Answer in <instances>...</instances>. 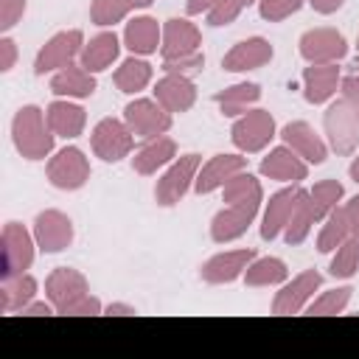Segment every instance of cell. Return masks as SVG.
Returning <instances> with one entry per match:
<instances>
[{
	"instance_id": "cell-1",
	"label": "cell",
	"mask_w": 359,
	"mask_h": 359,
	"mask_svg": "<svg viewBox=\"0 0 359 359\" xmlns=\"http://www.w3.org/2000/svg\"><path fill=\"white\" fill-rule=\"evenodd\" d=\"M11 143L22 160H45L53 154L56 135L48 126V115L36 104H22L11 118Z\"/></svg>"
},
{
	"instance_id": "cell-2",
	"label": "cell",
	"mask_w": 359,
	"mask_h": 359,
	"mask_svg": "<svg viewBox=\"0 0 359 359\" xmlns=\"http://www.w3.org/2000/svg\"><path fill=\"white\" fill-rule=\"evenodd\" d=\"M202 168V157L196 151L188 154H177L174 163L165 165V171L157 177L154 182V202L160 208H174L185 199V194L194 188L196 174Z\"/></svg>"
},
{
	"instance_id": "cell-3",
	"label": "cell",
	"mask_w": 359,
	"mask_h": 359,
	"mask_svg": "<svg viewBox=\"0 0 359 359\" xmlns=\"http://www.w3.org/2000/svg\"><path fill=\"white\" fill-rule=\"evenodd\" d=\"M323 132H325V143L331 151H337L339 157L356 154V149H359V115L345 98H337L325 107Z\"/></svg>"
},
{
	"instance_id": "cell-4",
	"label": "cell",
	"mask_w": 359,
	"mask_h": 359,
	"mask_svg": "<svg viewBox=\"0 0 359 359\" xmlns=\"http://www.w3.org/2000/svg\"><path fill=\"white\" fill-rule=\"evenodd\" d=\"M36 238H34V230H28L25 224L20 222H6L3 224V233H0V278H14V275H22L34 266V258H36Z\"/></svg>"
},
{
	"instance_id": "cell-5",
	"label": "cell",
	"mask_w": 359,
	"mask_h": 359,
	"mask_svg": "<svg viewBox=\"0 0 359 359\" xmlns=\"http://www.w3.org/2000/svg\"><path fill=\"white\" fill-rule=\"evenodd\" d=\"M278 137V123L269 109L252 107L250 112L238 115L230 126V140L241 154H258Z\"/></svg>"
},
{
	"instance_id": "cell-6",
	"label": "cell",
	"mask_w": 359,
	"mask_h": 359,
	"mask_svg": "<svg viewBox=\"0 0 359 359\" xmlns=\"http://www.w3.org/2000/svg\"><path fill=\"white\" fill-rule=\"evenodd\" d=\"M90 149L104 163H121L135 151V132L123 118H101L90 132Z\"/></svg>"
},
{
	"instance_id": "cell-7",
	"label": "cell",
	"mask_w": 359,
	"mask_h": 359,
	"mask_svg": "<svg viewBox=\"0 0 359 359\" xmlns=\"http://www.w3.org/2000/svg\"><path fill=\"white\" fill-rule=\"evenodd\" d=\"M90 157L79 149V146H65L59 151H53L48 157V165H45V177L53 188L59 191H79L90 182Z\"/></svg>"
},
{
	"instance_id": "cell-8",
	"label": "cell",
	"mask_w": 359,
	"mask_h": 359,
	"mask_svg": "<svg viewBox=\"0 0 359 359\" xmlns=\"http://www.w3.org/2000/svg\"><path fill=\"white\" fill-rule=\"evenodd\" d=\"M84 34L81 28H67V31H56L50 39H45V45L36 50L34 56V73L45 76V73H56L73 62H79L81 48H84Z\"/></svg>"
},
{
	"instance_id": "cell-9",
	"label": "cell",
	"mask_w": 359,
	"mask_h": 359,
	"mask_svg": "<svg viewBox=\"0 0 359 359\" xmlns=\"http://www.w3.org/2000/svg\"><path fill=\"white\" fill-rule=\"evenodd\" d=\"M303 196H306V188L300 182H289L266 199V205L261 210V227H258L264 241H275L278 236H283V227L289 224V219Z\"/></svg>"
},
{
	"instance_id": "cell-10",
	"label": "cell",
	"mask_w": 359,
	"mask_h": 359,
	"mask_svg": "<svg viewBox=\"0 0 359 359\" xmlns=\"http://www.w3.org/2000/svg\"><path fill=\"white\" fill-rule=\"evenodd\" d=\"M297 50H300L303 62H309V65H334V62L345 59L348 39L337 28L320 25V28H309L300 34Z\"/></svg>"
},
{
	"instance_id": "cell-11",
	"label": "cell",
	"mask_w": 359,
	"mask_h": 359,
	"mask_svg": "<svg viewBox=\"0 0 359 359\" xmlns=\"http://www.w3.org/2000/svg\"><path fill=\"white\" fill-rule=\"evenodd\" d=\"M123 121L135 132V137L149 140L157 135H165L174 123V115L157 101V98H132L123 107Z\"/></svg>"
},
{
	"instance_id": "cell-12",
	"label": "cell",
	"mask_w": 359,
	"mask_h": 359,
	"mask_svg": "<svg viewBox=\"0 0 359 359\" xmlns=\"http://www.w3.org/2000/svg\"><path fill=\"white\" fill-rule=\"evenodd\" d=\"M34 238H36V247L39 252L45 255H56V252H65L70 244H73V219L65 213V210H56V208H45L34 216Z\"/></svg>"
},
{
	"instance_id": "cell-13",
	"label": "cell",
	"mask_w": 359,
	"mask_h": 359,
	"mask_svg": "<svg viewBox=\"0 0 359 359\" xmlns=\"http://www.w3.org/2000/svg\"><path fill=\"white\" fill-rule=\"evenodd\" d=\"M323 286V275L317 269H303L294 278H289L286 283H280V289L272 297V314H300L306 311V306L311 303L314 292H320Z\"/></svg>"
},
{
	"instance_id": "cell-14",
	"label": "cell",
	"mask_w": 359,
	"mask_h": 359,
	"mask_svg": "<svg viewBox=\"0 0 359 359\" xmlns=\"http://www.w3.org/2000/svg\"><path fill=\"white\" fill-rule=\"evenodd\" d=\"M90 292V280L76 266H56L45 278V297L56 306V314H67V309Z\"/></svg>"
},
{
	"instance_id": "cell-15",
	"label": "cell",
	"mask_w": 359,
	"mask_h": 359,
	"mask_svg": "<svg viewBox=\"0 0 359 359\" xmlns=\"http://www.w3.org/2000/svg\"><path fill=\"white\" fill-rule=\"evenodd\" d=\"M258 252L252 247H238V250H224V252H216L210 255L202 266H199V278L210 286H224V283H233L238 278H244V269L252 264Z\"/></svg>"
},
{
	"instance_id": "cell-16",
	"label": "cell",
	"mask_w": 359,
	"mask_h": 359,
	"mask_svg": "<svg viewBox=\"0 0 359 359\" xmlns=\"http://www.w3.org/2000/svg\"><path fill=\"white\" fill-rule=\"evenodd\" d=\"M278 137L294 151V154H300L309 165H323L325 163V157H328V143H325V137L311 126V123H306V121H289L280 132H278Z\"/></svg>"
},
{
	"instance_id": "cell-17",
	"label": "cell",
	"mask_w": 359,
	"mask_h": 359,
	"mask_svg": "<svg viewBox=\"0 0 359 359\" xmlns=\"http://www.w3.org/2000/svg\"><path fill=\"white\" fill-rule=\"evenodd\" d=\"M202 50V31L188 17H171L163 22V42H160V59H180L188 53Z\"/></svg>"
},
{
	"instance_id": "cell-18",
	"label": "cell",
	"mask_w": 359,
	"mask_h": 359,
	"mask_svg": "<svg viewBox=\"0 0 359 359\" xmlns=\"http://www.w3.org/2000/svg\"><path fill=\"white\" fill-rule=\"evenodd\" d=\"M247 168V154L241 151H222V154H213L208 163H202L199 174H196V182H194V191L199 196L205 194H213V191H222V185L236 177L238 171Z\"/></svg>"
},
{
	"instance_id": "cell-19",
	"label": "cell",
	"mask_w": 359,
	"mask_h": 359,
	"mask_svg": "<svg viewBox=\"0 0 359 359\" xmlns=\"http://www.w3.org/2000/svg\"><path fill=\"white\" fill-rule=\"evenodd\" d=\"M272 59H275V48H272L269 39L247 36V39L236 42L222 56V70H227V73H247V70H258V67L269 65Z\"/></svg>"
},
{
	"instance_id": "cell-20",
	"label": "cell",
	"mask_w": 359,
	"mask_h": 359,
	"mask_svg": "<svg viewBox=\"0 0 359 359\" xmlns=\"http://www.w3.org/2000/svg\"><path fill=\"white\" fill-rule=\"evenodd\" d=\"M258 171H261V177L275 180V182H283V185L309 180V163H306L300 154H294L286 143L269 149V151L261 157Z\"/></svg>"
},
{
	"instance_id": "cell-21",
	"label": "cell",
	"mask_w": 359,
	"mask_h": 359,
	"mask_svg": "<svg viewBox=\"0 0 359 359\" xmlns=\"http://www.w3.org/2000/svg\"><path fill=\"white\" fill-rule=\"evenodd\" d=\"M258 210L261 208H255V205H224L210 219V241L230 244V241L241 238L250 230V224L255 222Z\"/></svg>"
},
{
	"instance_id": "cell-22",
	"label": "cell",
	"mask_w": 359,
	"mask_h": 359,
	"mask_svg": "<svg viewBox=\"0 0 359 359\" xmlns=\"http://www.w3.org/2000/svg\"><path fill=\"white\" fill-rule=\"evenodd\" d=\"M123 48L132 56H151L160 50L163 42V25L149 14H135L123 25Z\"/></svg>"
},
{
	"instance_id": "cell-23",
	"label": "cell",
	"mask_w": 359,
	"mask_h": 359,
	"mask_svg": "<svg viewBox=\"0 0 359 359\" xmlns=\"http://www.w3.org/2000/svg\"><path fill=\"white\" fill-rule=\"evenodd\" d=\"M300 81H303V98L309 104L320 107V104H328L337 95L339 81H342V67H339V62H334V65H309V67H303Z\"/></svg>"
},
{
	"instance_id": "cell-24",
	"label": "cell",
	"mask_w": 359,
	"mask_h": 359,
	"mask_svg": "<svg viewBox=\"0 0 359 359\" xmlns=\"http://www.w3.org/2000/svg\"><path fill=\"white\" fill-rule=\"evenodd\" d=\"M154 98L171 112V115H182L196 104V84L188 76H177V73H163L154 81Z\"/></svg>"
},
{
	"instance_id": "cell-25",
	"label": "cell",
	"mask_w": 359,
	"mask_h": 359,
	"mask_svg": "<svg viewBox=\"0 0 359 359\" xmlns=\"http://www.w3.org/2000/svg\"><path fill=\"white\" fill-rule=\"evenodd\" d=\"M121 48H123V39L115 31H101V34L90 36V42H84L79 65L90 73H104L118 62Z\"/></svg>"
},
{
	"instance_id": "cell-26",
	"label": "cell",
	"mask_w": 359,
	"mask_h": 359,
	"mask_svg": "<svg viewBox=\"0 0 359 359\" xmlns=\"http://www.w3.org/2000/svg\"><path fill=\"white\" fill-rule=\"evenodd\" d=\"M45 115H48V126L53 129L56 137H65V140H76L79 135H84V126H87V112L81 104H76L73 98H56L45 107Z\"/></svg>"
},
{
	"instance_id": "cell-27",
	"label": "cell",
	"mask_w": 359,
	"mask_h": 359,
	"mask_svg": "<svg viewBox=\"0 0 359 359\" xmlns=\"http://www.w3.org/2000/svg\"><path fill=\"white\" fill-rule=\"evenodd\" d=\"M174 160H177V140L168 137V135H157V137L143 140L140 149H135L132 168L140 177H151L160 168H165L168 163H174Z\"/></svg>"
},
{
	"instance_id": "cell-28",
	"label": "cell",
	"mask_w": 359,
	"mask_h": 359,
	"mask_svg": "<svg viewBox=\"0 0 359 359\" xmlns=\"http://www.w3.org/2000/svg\"><path fill=\"white\" fill-rule=\"evenodd\" d=\"M98 90V81H95V73L84 70L79 62L56 70L50 76V93L56 98H73V101H81V98H90L93 93Z\"/></svg>"
},
{
	"instance_id": "cell-29",
	"label": "cell",
	"mask_w": 359,
	"mask_h": 359,
	"mask_svg": "<svg viewBox=\"0 0 359 359\" xmlns=\"http://www.w3.org/2000/svg\"><path fill=\"white\" fill-rule=\"evenodd\" d=\"M261 95H264L261 84H255V81H236V84L219 90L213 95V104L219 107V112L224 118H238V115L250 112L261 101Z\"/></svg>"
},
{
	"instance_id": "cell-30",
	"label": "cell",
	"mask_w": 359,
	"mask_h": 359,
	"mask_svg": "<svg viewBox=\"0 0 359 359\" xmlns=\"http://www.w3.org/2000/svg\"><path fill=\"white\" fill-rule=\"evenodd\" d=\"M39 292V283L31 272L14 275V278H0V311L3 314H14L22 311Z\"/></svg>"
},
{
	"instance_id": "cell-31",
	"label": "cell",
	"mask_w": 359,
	"mask_h": 359,
	"mask_svg": "<svg viewBox=\"0 0 359 359\" xmlns=\"http://www.w3.org/2000/svg\"><path fill=\"white\" fill-rule=\"evenodd\" d=\"M151 79H154V67L146 62V56H129L112 73V81L123 95H137L151 84Z\"/></svg>"
},
{
	"instance_id": "cell-32",
	"label": "cell",
	"mask_w": 359,
	"mask_h": 359,
	"mask_svg": "<svg viewBox=\"0 0 359 359\" xmlns=\"http://www.w3.org/2000/svg\"><path fill=\"white\" fill-rule=\"evenodd\" d=\"M286 280H289V266L283 258H275V255H255L252 264L244 269V283L255 289L280 286Z\"/></svg>"
},
{
	"instance_id": "cell-33",
	"label": "cell",
	"mask_w": 359,
	"mask_h": 359,
	"mask_svg": "<svg viewBox=\"0 0 359 359\" xmlns=\"http://www.w3.org/2000/svg\"><path fill=\"white\" fill-rule=\"evenodd\" d=\"M222 199H224V205H255V208H261L264 205V185L255 174H250L244 168L222 185Z\"/></svg>"
},
{
	"instance_id": "cell-34",
	"label": "cell",
	"mask_w": 359,
	"mask_h": 359,
	"mask_svg": "<svg viewBox=\"0 0 359 359\" xmlns=\"http://www.w3.org/2000/svg\"><path fill=\"white\" fill-rule=\"evenodd\" d=\"M314 224H320V216H317V210H314V205H311V199H309V191H306V196L297 202V208H294L289 224L283 227V241H286L289 247L303 244V241L309 238V233L314 230Z\"/></svg>"
},
{
	"instance_id": "cell-35",
	"label": "cell",
	"mask_w": 359,
	"mask_h": 359,
	"mask_svg": "<svg viewBox=\"0 0 359 359\" xmlns=\"http://www.w3.org/2000/svg\"><path fill=\"white\" fill-rule=\"evenodd\" d=\"M351 236V224H348V216L339 208H334L323 222H320V233H317V252L323 255H331L345 238Z\"/></svg>"
},
{
	"instance_id": "cell-36",
	"label": "cell",
	"mask_w": 359,
	"mask_h": 359,
	"mask_svg": "<svg viewBox=\"0 0 359 359\" xmlns=\"http://www.w3.org/2000/svg\"><path fill=\"white\" fill-rule=\"evenodd\" d=\"M359 272V236L351 233L334 252H331V264H328V275L348 280Z\"/></svg>"
},
{
	"instance_id": "cell-37",
	"label": "cell",
	"mask_w": 359,
	"mask_h": 359,
	"mask_svg": "<svg viewBox=\"0 0 359 359\" xmlns=\"http://www.w3.org/2000/svg\"><path fill=\"white\" fill-rule=\"evenodd\" d=\"M353 297V289L351 286H334V289H325L320 294L311 297V303L306 306V314L311 317H334V314H342L348 309Z\"/></svg>"
},
{
	"instance_id": "cell-38",
	"label": "cell",
	"mask_w": 359,
	"mask_h": 359,
	"mask_svg": "<svg viewBox=\"0 0 359 359\" xmlns=\"http://www.w3.org/2000/svg\"><path fill=\"white\" fill-rule=\"evenodd\" d=\"M342 196H345V188H342V182H337V180H317V182L309 188V199H311V205H314L320 222H323L334 208H339Z\"/></svg>"
},
{
	"instance_id": "cell-39",
	"label": "cell",
	"mask_w": 359,
	"mask_h": 359,
	"mask_svg": "<svg viewBox=\"0 0 359 359\" xmlns=\"http://www.w3.org/2000/svg\"><path fill=\"white\" fill-rule=\"evenodd\" d=\"M135 11L132 0H93L90 3V20L98 28H112L115 22H123Z\"/></svg>"
},
{
	"instance_id": "cell-40",
	"label": "cell",
	"mask_w": 359,
	"mask_h": 359,
	"mask_svg": "<svg viewBox=\"0 0 359 359\" xmlns=\"http://www.w3.org/2000/svg\"><path fill=\"white\" fill-rule=\"evenodd\" d=\"M306 0H258V17L264 22H283L286 17L297 14Z\"/></svg>"
},
{
	"instance_id": "cell-41",
	"label": "cell",
	"mask_w": 359,
	"mask_h": 359,
	"mask_svg": "<svg viewBox=\"0 0 359 359\" xmlns=\"http://www.w3.org/2000/svg\"><path fill=\"white\" fill-rule=\"evenodd\" d=\"M252 3H258V0H219V3L205 14V20H208V25H213V28L230 25V22L238 20V14H241L247 6H252Z\"/></svg>"
},
{
	"instance_id": "cell-42",
	"label": "cell",
	"mask_w": 359,
	"mask_h": 359,
	"mask_svg": "<svg viewBox=\"0 0 359 359\" xmlns=\"http://www.w3.org/2000/svg\"><path fill=\"white\" fill-rule=\"evenodd\" d=\"M160 67H163V73H177V76L194 79L196 73L205 70V53L196 50V53H188V56H180V59H165Z\"/></svg>"
},
{
	"instance_id": "cell-43",
	"label": "cell",
	"mask_w": 359,
	"mask_h": 359,
	"mask_svg": "<svg viewBox=\"0 0 359 359\" xmlns=\"http://www.w3.org/2000/svg\"><path fill=\"white\" fill-rule=\"evenodd\" d=\"M339 98H345L353 109H359V59H353V62L348 65V70L342 73Z\"/></svg>"
},
{
	"instance_id": "cell-44",
	"label": "cell",
	"mask_w": 359,
	"mask_h": 359,
	"mask_svg": "<svg viewBox=\"0 0 359 359\" xmlns=\"http://www.w3.org/2000/svg\"><path fill=\"white\" fill-rule=\"evenodd\" d=\"M28 0H0V31L8 34L25 14Z\"/></svg>"
},
{
	"instance_id": "cell-45",
	"label": "cell",
	"mask_w": 359,
	"mask_h": 359,
	"mask_svg": "<svg viewBox=\"0 0 359 359\" xmlns=\"http://www.w3.org/2000/svg\"><path fill=\"white\" fill-rule=\"evenodd\" d=\"M98 314H104V303H101L93 292H87L81 300H76V303L67 309L65 317H98Z\"/></svg>"
},
{
	"instance_id": "cell-46",
	"label": "cell",
	"mask_w": 359,
	"mask_h": 359,
	"mask_svg": "<svg viewBox=\"0 0 359 359\" xmlns=\"http://www.w3.org/2000/svg\"><path fill=\"white\" fill-rule=\"evenodd\" d=\"M14 65H17V42L8 34H3L0 36V73H8Z\"/></svg>"
},
{
	"instance_id": "cell-47",
	"label": "cell",
	"mask_w": 359,
	"mask_h": 359,
	"mask_svg": "<svg viewBox=\"0 0 359 359\" xmlns=\"http://www.w3.org/2000/svg\"><path fill=\"white\" fill-rule=\"evenodd\" d=\"M20 314H25V317H53V314H56V306H53L48 297H45V300H36V297H34Z\"/></svg>"
},
{
	"instance_id": "cell-48",
	"label": "cell",
	"mask_w": 359,
	"mask_h": 359,
	"mask_svg": "<svg viewBox=\"0 0 359 359\" xmlns=\"http://www.w3.org/2000/svg\"><path fill=\"white\" fill-rule=\"evenodd\" d=\"M342 210H345V216H348L351 233H356V236H359V194H356V196H351V199L342 205Z\"/></svg>"
},
{
	"instance_id": "cell-49",
	"label": "cell",
	"mask_w": 359,
	"mask_h": 359,
	"mask_svg": "<svg viewBox=\"0 0 359 359\" xmlns=\"http://www.w3.org/2000/svg\"><path fill=\"white\" fill-rule=\"evenodd\" d=\"M317 14H323V17H328V14H337L342 6H345V0H306Z\"/></svg>"
},
{
	"instance_id": "cell-50",
	"label": "cell",
	"mask_w": 359,
	"mask_h": 359,
	"mask_svg": "<svg viewBox=\"0 0 359 359\" xmlns=\"http://www.w3.org/2000/svg\"><path fill=\"white\" fill-rule=\"evenodd\" d=\"M219 0H185V14L188 17H199V14H208Z\"/></svg>"
},
{
	"instance_id": "cell-51",
	"label": "cell",
	"mask_w": 359,
	"mask_h": 359,
	"mask_svg": "<svg viewBox=\"0 0 359 359\" xmlns=\"http://www.w3.org/2000/svg\"><path fill=\"white\" fill-rule=\"evenodd\" d=\"M104 314L129 317V314H137V309H135V306H129V303H107V306H104Z\"/></svg>"
},
{
	"instance_id": "cell-52",
	"label": "cell",
	"mask_w": 359,
	"mask_h": 359,
	"mask_svg": "<svg viewBox=\"0 0 359 359\" xmlns=\"http://www.w3.org/2000/svg\"><path fill=\"white\" fill-rule=\"evenodd\" d=\"M348 177H351L356 185H359V154L351 160V165H348Z\"/></svg>"
},
{
	"instance_id": "cell-53",
	"label": "cell",
	"mask_w": 359,
	"mask_h": 359,
	"mask_svg": "<svg viewBox=\"0 0 359 359\" xmlns=\"http://www.w3.org/2000/svg\"><path fill=\"white\" fill-rule=\"evenodd\" d=\"M151 3H154V0H132V6H135V8H149Z\"/></svg>"
},
{
	"instance_id": "cell-54",
	"label": "cell",
	"mask_w": 359,
	"mask_h": 359,
	"mask_svg": "<svg viewBox=\"0 0 359 359\" xmlns=\"http://www.w3.org/2000/svg\"><path fill=\"white\" fill-rule=\"evenodd\" d=\"M356 50H359V36H356Z\"/></svg>"
},
{
	"instance_id": "cell-55",
	"label": "cell",
	"mask_w": 359,
	"mask_h": 359,
	"mask_svg": "<svg viewBox=\"0 0 359 359\" xmlns=\"http://www.w3.org/2000/svg\"><path fill=\"white\" fill-rule=\"evenodd\" d=\"M356 115H359V109H356Z\"/></svg>"
}]
</instances>
